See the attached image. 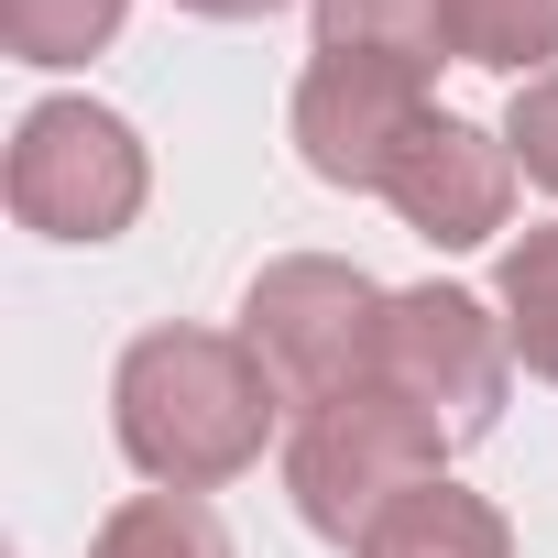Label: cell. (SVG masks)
<instances>
[{
  "instance_id": "6da1fadb",
  "label": "cell",
  "mask_w": 558,
  "mask_h": 558,
  "mask_svg": "<svg viewBox=\"0 0 558 558\" xmlns=\"http://www.w3.org/2000/svg\"><path fill=\"white\" fill-rule=\"evenodd\" d=\"M110 427L154 493H219L274 449L286 384L241 329H143L110 373Z\"/></svg>"
},
{
  "instance_id": "7a4b0ae2",
  "label": "cell",
  "mask_w": 558,
  "mask_h": 558,
  "mask_svg": "<svg viewBox=\"0 0 558 558\" xmlns=\"http://www.w3.org/2000/svg\"><path fill=\"white\" fill-rule=\"evenodd\" d=\"M438 460H449V438H438L395 384H351V395L286 416V493H296V514H307L318 536H340V547H362L384 504H405L416 482H438Z\"/></svg>"
},
{
  "instance_id": "3957f363",
  "label": "cell",
  "mask_w": 558,
  "mask_h": 558,
  "mask_svg": "<svg viewBox=\"0 0 558 558\" xmlns=\"http://www.w3.org/2000/svg\"><path fill=\"white\" fill-rule=\"evenodd\" d=\"M384 286L340 252H286L252 274L241 296V340L263 351V373L286 384V405H329L351 384H373V351H384Z\"/></svg>"
},
{
  "instance_id": "277c9868",
  "label": "cell",
  "mask_w": 558,
  "mask_h": 558,
  "mask_svg": "<svg viewBox=\"0 0 558 558\" xmlns=\"http://www.w3.org/2000/svg\"><path fill=\"white\" fill-rule=\"evenodd\" d=\"M12 219L45 230V241H121L154 197V165H143V132L99 99H34L23 132H12Z\"/></svg>"
},
{
  "instance_id": "5b68a950",
  "label": "cell",
  "mask_w": 558,
  "mask_h": 558,
  "mask_svg": "<svg viewBox=\"0 0 558 558\" xmlns=\"http://www.w3.org/2000/svg\"><path fill=\"white\" fill-rule=\"evenodd\" d=\"M373 384H395L449 449L493 438L504 427V384H514V340L504 318L471 296V286H405L384 307V351H373Z\"/></svg>"
},
{
  "instance_id": "8992f818",
  "label": "cell",
  "mask_w": 558,
  "mask_h": 558,
  "mask_svg": "<svg viewBox=\"0 0 558 558\" xmlns=\"http://www.w3.org/2000/svg\"><path fill=\"white\" fill-rule=\"evenodd\" d=\"M427 121H438L427 110V77L416 66H373V56H318L296 77V99H286V132H296L307 175L318 186H351V197H384L395 165H405V143Z\"/></svg>"
},
{
  "instance_id": "52a82bcc",
  "label": "cell",
  "mask_w": 558,
  "mask_h": 558,
  "mask_svg": "<svg viewBox=\"0 0 558 558\" xmlns=\"http://www.w3.org/2000/svg\"><path fill=\"white\" fill-rule=\"evenodd\" d=\"M514 143L504 132H482V121H427L416 143H405V165H395V219L427 241V252H482L504 219H514Z\"/></svg>"
},
{
  "instance_id": "ba28073f",
  "label": "cell",
  "mask_w": 558,
  "mask_h": 558,
  "mask_svg": "<svg viewBox=\"0 0 558 558\" xmlns=\"http://www.w3.org/2000/svg\"><path fill=\"white\" fill-rule=\"evenodd\" d=\"M351 558H514V525H504L471 482L438 471V482H416L405 504H384Z\"/></svg>"
},
{
  "instance_id": "9c48e42d",
  "label": "cell",
  "mask_w": 558,
  "mask_h": 558,
  "mask_svg": "<svg viewBox=\"0 0 558 558\" xmlns=\"http://www.w3.org/2000/svg\"><path fill=\"white\" fill-rule=\"evenodd\" d=\"M318 56H373V66H460L449 56V0H318Z\"/></svg>"
},
{
  "instance_id": "30bf717a",
  "label": "cell",
  "mask_w": 558,
  "mask_h": 558,
  "mask_svg": "<svg viewBox=\"0 0 558 558\" xmlns=\"http://www.w3.org/2000/svg\"><path fill=\"white\" fill-rule=\"evenodd\" d=\"M88 558H241V547H230V525H219L208 493H132L88 536Z\"/></svg>"
},
{
  "instance_id": "8fae6325",
  "label": "cell",
  "mask_w": 558,
  "mask_h": 558,
  "mask_svg": "<svg viewBox=\"0 0 558 558\" xmlns=\"http://www.w3.org/2000/svg\"><path fill=\"white\" fill-rule=\"evenodd\" d=\"M449 56H460V66H504L514 88L547 77V56H558V0H449Z\"/></svg>"
},
{
  "instance_id": "7c38bea8",
  "label": "cell",
  "mask_w": 558,
  "mask_h": 558,
  "mask_svg": "<svg viewBox=\"0 0 558 558\" xmlns=\"http://www.w3.org/2000/svg\"><path fill=\"white\" fill-rule=\"evenodd\" d=\"M493 307H504V340H514V362L558 384V219H547V230H525V241L504 252V286H493Z\"/></svg>"
},
{
  "instance_id": "4fadbf2b",
  "label": "cell",
  "mask_w": 558,
  "mask_h": 558,
  "mask_svg": "<svg viewBox=\"0 0 558 558\" xmlns=\"http://www.w3.org/2000/svg\"><path fill=\"white\" fill-rule=\"evenodd\" d=\"M132 0H0V45L23 66H88L110 34H121Z\"/></svg>"
},
{
  "instance_id": "5bb4252c",
  "label": "cell",
  "mask_w": 558,
  "mask_h": 558,
  "mask_svg": "<svg viewBox=\"0 0 558 558\" xmlns=\"http://www.w3.org/2000/svg\"><path fill=\"white\" fill-rule=\"evenodd\" d=\"M504 143H514V165H525V175L558 197V66L514 88V110H504Z\"/></svg>"
},
{
  "instance_id": "9a60e30c",
  "label": "cell",
  "mask_w": 558,
  "mask_h": 558,
  "mask_svg": "<svg viewBox=\"0 0 558 558\" xmlns=\"http://www.w3.org/2000/svg\"><path fill=\"white\" fill-rule=\"evenodd\" d=\"M175 12H197V23H274L286 0H175Z\"/></svg>"
}]
</instances>
